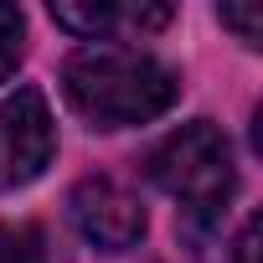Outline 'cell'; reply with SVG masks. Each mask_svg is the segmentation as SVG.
<instances>
[{"label": "cell", "instance_id": "6da1fadb", "mask_svg": "<svg viewBox=\"0 0 263 263\" xmlns=\"http://www.w3.org/2000/svg\"><path fill=\"white\" fill-rule=\"evenodd\" d=\"M62 93L78 119L93 129H129V124H150L181 98V78L124 42H93L78 47L62 67Z\"/></svg>", "mask_w": 263, "mask_h": 263}, {"label": "cell", "instance_id": "7a4b0ae2", "mask_svg": "<svg viewBox=\"0 0 263 263\" xmlns=\"http://www.w3.org/2000/svg\"><path fill=\"white\" fill-rule=\"evenodd\" d=\"M145 176L181 201L186 212V232L206 237V227L222 217V206L232 201L237 171H232V145L212 119H191L176 135H165L150 155H145Z\"/></svg>", "mask_w": 263, "mask_h": 263}, {"label": "cell", "instance_id": "3957f363", "mask_svg": "<svg viewBox=\"0 0 263 263\" xmlns=\"http://www.w3.org/2000/svg\"><path fill=\"white\" fill-rule=\"evenodd\" d=\"M57 155V124L42 88H16L0 103V191L31 186Z\"/></svg>", "mask_w": 263, "mask_h": 263}, {"label": "cell", "instance_id": "277c9868", "mask_svg": "<svg viewBox=\"0 0 263 263\" xmlns=\"http://www.w3.org/2000/svg\"><path fill=\"white\" fill-rule=\"evenodd\" d=\"M67 217L103 253H129L145 237V206H140V196L129 191L124 181H114V176L78 181L72 196H67Z\"/></svg>", "mask_w": 263, "mask_h": 263}, {"label": "cell", "instance_id": "5b68a950", "mask_svg": "<svg viewBox=\"0 0 263 263\" xmlns=\"http://www.w3.org/2000/svg\"><path fill=\"white\" fill-rule=\"evenodd\" d=\"M52 21L83 42H114L129 31H160L171 21V6H145V0H62L52 6Z\"/></svg>", "mask_w": 263, "mask_h": 263}, {"label": "cell", "instance_id": "8992f818", "mask_svg": "<svg viewBox=\"0 0 263 263\" xmlns=\"http://www.w3.org/2000/svg\"><path fill=\"white\" fill-rule=\"evenodd\" d=\"M0 263H67L47 227H0Z\"/></svg>", "mask_w": 263, "mask_h": 263}, {"label": "cell", "instance_id": "52a82bcc", "mask_svg": "<svg viewBox=\"0 0 263 263\" xmlns=\"http://www.w3.org/2000/svg\"><path fill=\"white\" fill-rule=\"evenodd\" d=\"M21 47H26V16H21L16 6H0V83L16 72Z\"/></svg>", "mask_w": 263, "mask_h": 263}, {"label": "cell", "instance_id": "ba28073f", "mask_svg": "<svg viewBox=\"0 0 263 263\" xmlns=\"http://www.w3.org/2000/svg\"><path fill=\"white\" fill-rule=\"evenodd\" d=\"M217 16H222V26H232L248 47H258V36H263V11H258V6H222Z\"/></svg>", "mask_w": 263, "mask_h": 263}, {"label": "cell", "instance_id": "9c48e42d", "mask_svg": "<svg viewBox=\"0 0 263 263\" xmlns=\"http://www.w3.org/2000/svg\"><path fill=\"white\" fill-rule=\"evenodd\" d=\"M232 263H258V217L242 222V232L232 242Z\"/></svg>", "mask_w": 263, "mask_h": 263}]
</instances>
